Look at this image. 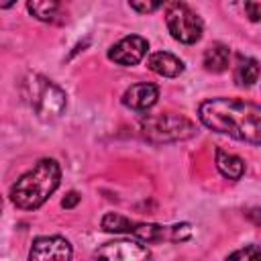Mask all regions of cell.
<instances>
[{"mask_svg": "<svg viewBox=\"0 0 261 261\" xmlns=\"http://www.w3.org/2000/svg\"><path fill=\"white\" fill-rule=\"evenodd\" d=\"M59 179V163L55 159H41L14 181L10 188V200L20 210H35L49 200V196L57 190Z\"/></svg>", "mask_w": 261, "mask_h": 261, "instance_id": "cell-2", "label": "cell"}, {"mask_svg": "<svg viewBox=\"0 0 261 261\" xmlns=\"http://www.w3.org/2000/svg\"><path fill=\"white\" fill-rule=\"evenodd\" d=\"M259 80V63L253 57L247 59H239L237 67H234V82L239 86H253Z\"/></svg>", "mask_w": 261, "mask_h": 261, "instance_id": "cell-13", "label": "cell"}, {"mask_svg": "<svg viewBox=\"0 0 261 261\" xmlns=\"http://www.w3.org/2000/svg\"><path fill=\"white\" fill-rule=\"evenodd\" d=\"M22 96L29 102V106L35 110V114L41 120H55L63 114L67 106V96L65 92L53 84L51 80L31 73L24 84H22Z\"/></svg>", "mask_w": 261, "mask_h": 261, "instance_id": "cell-3", "label": "cell"}, {"mask_svg": "<svg viewBox=\"0 0 261 261\" xmlns=\"http://www.w3.org/2000/svg\"><path fill=\"white\" fill-rule=\"evenodd\" d=\"M92 261H153L151 251L137 241H112L94 251Z\"/></svg>", "mask_w": 261, "mask_h": 261, "instance_id": "cell-6", "label": "cell"}, {"mask_svg": "<svg viewBox=\"0 0 261 261\" xmlns=\"http://www.w3.org/2000/svg\"><path fill=\"white\" fill-rule=\"evenodd\" d=\"M245 10L249 12V18H251L253 22L259 20V16H261V4H259V2H247V4H245Z\"/></svg>", "mask_w": 261, "mask_h": 261, "instance_id": "cell-18", "label": "cell"}, {"mask_svg": "<svg viewBox=\"0 0 261 261\" xmlns=\"http://www.w3.org/2000/svg\"><path fill=\"white\" fill-rule=\"evenodd\" d=\"M0 210H2V196H0Z\"/></svg>", "mask_w": 261, "mask_h": 261, "instance_id": "cell-20", "label": "cell"}, {"mask_svg": "<svg viewBox=\"0 0 261 261\" xmlns=\"http://www.w3.org/2000/svg\"><path fill=\"white\" fill-rule=\"evenodd\" d=\"M141 130L151 143H171L184 141L196 135V124L184 114L161 112L141 118Z\"/></svg>", "mask_w": 261, "mask_h": 261, "instance_id": "cell-4", "label": "cell"}, {"mask_svg": "<svg viewBox=\"0 0 261 261\" xmlns=\"http://www.w3.org/2000/svg\"><path fill=\"white\" fill-rule=\"evenodd\" d=\"M130 8L137 12H153L161 8V2H130Z\"/></svg>", "mask_w": 261, "mask_h": 261, "instance_id": "cell-17", "label": "cell"}, {"mask_svg": "<svg viewBox=\"0 0 261 261\" xmlns=\"http://www.w3.org/2000/svg\"><path fill=\"white\" fill-rule=\"evenodd\" d=\"M165 22L171 37L179 43L192 45L202 37V18L184 2H169L165 6Z\"/></svg>", "mask_w": 261, "mask_h": 261, "instance_id": "cell-5", "label": "cell"}, {"mask_svg": "<svg viewBox=\"0 0 261 261\" xmlns=\"http://www.w3.org/2000/svg\"><path fill=\"white\" fill-rule=\"evenodd\" d=\"M77 202H80V194H77V192H69V194L61 200V206H63V208H73Z\"/></svg>", "mask_w": 261, "mask_h": 261, "instance_id": "cell-19", "label": "cell"}, {"mask_svg": "<svg viewBox=\"0 0 261 261\" xmlns=\"http://www.w3.org/2000/svg\"><path fill=\"white\" fill-rule=\"evenodd\" d=\"M200 122L214 133L259 145L261 143V108L255 102L239 98H212L198 108Z\"/></svg>", "mask_w": 261, "mask_h": 261, "instance_id": "cell-1", "label": "cell"}, {"mask_svg": "<svg viewBox=\"0 0 261 261\" xmlns=\"http://www.w3.org/2000/svg\"><path fill=\"white\" fill-rule=\"evenodd\" d=\"M216 167L226 179H232V181L241 179L245 173V161L239 155L228 153L224 149H216Z\"/></svg>", "mask_w": 261, "mask_h": 261, "instance_id": "cell-11", "label": "cell"}, {"mask_svg": "<svg viewBox=\"0 0 261 261\" xmlns=\"http://www.w3.org/2000/svg\"><path fill=\"white\" fill-rule=\"evenodd\" d=\"M71 243L63 237L53 234L35 239L29 253V261H71Z\"/></svg>", "mask_w": 261, "mask_h": 261, "instance_id": "cell-7", "label": "cell"}, {"mask_svg": "<svg viewBox=\"0 0 261 261\" xmlns=\"http://www.w3.org/2000/svg\"><path fill=\"white\" fill-rule=\"evenodd\" d=\"M147 49H149L147 39H143V37H139V35H128V37L120 39L118 43H114V45L110 47L108 59L114 61L116 65H124V67L137 65V63L145 57Z\"/></svg>", "mask_w": 261, "mask_h": 261, "instance_id": "cell-8", "label": "cell"}, {"mask_svg": "<svg viewBox=\"0 0 261 261\" xmlns=\"http://www.w3.org/2000/svg\"><path fill=\"white\" fill-rule=\"evenodd\" d=\"M27 8H29V12H31L37 20L51 22V20H55V16H57L59 2H55V0H35V2H29Z\"/></svg>", "mask_w": 261, "mask_h": 261, "instance_id": "cell-14", "label": "cell"}, {"mask_svg": "<svg viewBox=\"0 0 261 261\" xmlns=\"http://www.w3.org/2000/svg\"><path fill=\"white\" fill-rule=\"evenodd\" d=\"M226 261H261V251L257 245H247L245 249H239L228 255Z\"/></svg>", "mask_w": 261, "mask_h": 261, "instance_id": "cell-16", "label": "cell"}, {"mask_svg": "<svg viewBox=\"0 0 261 261\" xmlns=\"http://www.w3.org/2000/svg\"><path fill=\"white\" fill-rule=\"evenodd\" d=\"M135 226H137V222H133L130 218H126L118 212H108L102 218V228L108 232H130L133 234Z\"/></svg>", "mask_w": 261, "mask_h": 261, "instance_id": "cell-15", "label": "cell"}, {"mask_svg": "<svg viewBox=\"0 0 261 261\" xmlns=\"http://www.w3.org/2000/svg\"><path fill=\"white\" fill-rule=\"evenodd\" d=\"M159 98V88L155 84H135L130 86L124 94H122V104L130 110H137V112H143L147 108H151Z\"/></svg>", "mask_w": 261, "mask_h": 261, "instance_id": "cell-9", "label": "cell"}, {"mask_svg": "<svg viewBox=\"0 0 261 261\" xmlns=\"http://www.w3.org/2000/svg\"><path fill=\"white\" fill-rule=\"evenodd\" d=\"M228 61H230V51H228V47H224L220 43H216L204 51V67L212 73L224 71L228 67Z\"/></svg>", "mask_w": 261, "mask_h": 261, "instance_id": "cell-12", "label": "cell"}, {"mask_svg": "<svg viewBox=\"0 0 261 261\" xmlns=\"http://www.w3.org/2000/svg\"><path fill=\"white\" fill-rule=\"evenodd\" d=\"M147 65L151 71H155L163 77H177L179 73H184V61L179 57H175L173 53H167V51L151 53Z\"/></svg>", "mask_w": 261, "mask_h": 261, "instance_id": "cell-10", "label": "cell"}]
</instances>
